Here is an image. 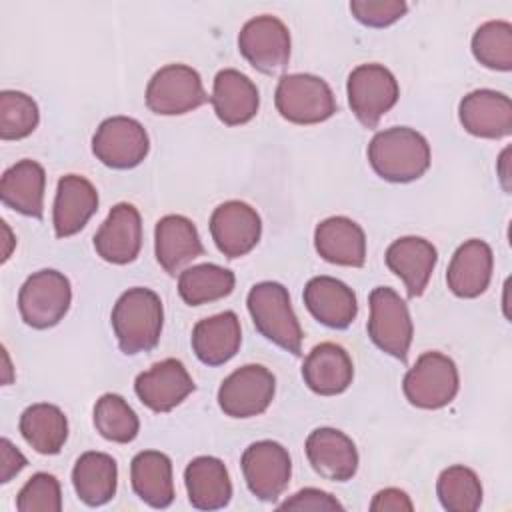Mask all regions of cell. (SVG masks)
Segmentation results:
<instances>
[{
  "instance_id": "277c9868",
  "label": "cell",
  "mask_w": 512,
  "mask_h": 512,
  "mask_svg": "<svg viewBox=\"0 0 512 512\" xmlns=\"http://www.w3.org/2000/svg\"><path fill=\"white\" fill-rule=\"evenodd\" d=\"M274 104L280 116L292 124H318L334 116L336 98L320 76L286 74L278 80Z\"/></svg>"
},
{
  "instance_id": "83f0119b",
  "label": "cell",
  "mask_w": 512,
  "mask_h": 512,
  "mask_svg": "<svg viewBox=\"0 0 512 512\" xmlns=\"http://www.w3.org/2000/svg\"><path fill=\"white\" fill-rule=\"evenodd\" d=\"M188 500L198 510H218L232 498V482L220 458L198 456L184 470Z\"/></svg>"
},
{
  "instance_id": "7c38bea8",
  "label": "cell",
  "mask_w": 512,
  "mask_h": 512,
  "mask_svg": "<svg viewBox=\"0 0 512 512\" xmlns=\"http://www.w3.org/2000/svg\"><path fill=\"white\" fill-rule=\"evenodd\" d=\"M238 50L258 72L276 74L290 60V32L276 16H256L242 26Z\"/></svg>"
},
{
  "instance_id": "484cf974",
  "label": "cell",
  "mask_w": 512,
  "mask_h": 512,
  "mask_svg": "<svg viewBox=\"0 0 512 512\" xmlns=\"http://www.w3.org/2000/svg\"><path fill=\"white\" fill-rule=\"evenodd\" d=\"M316 252L330 264L360 268L366 260V236L360 224L346 216H330L314 230Z\"/></svg>"
},
{
  "instance_id": "603a6c76",
  "label": "cell",
  "mask_w": 512,
  "mask_h": 512,
  "mask_svg": "<svg viewBox=\"0 0 512 512\" xmlns=\"http://www.w3.org/2000/svg\"><path fill=\"white\" fill-rule=\"evenodd\" d=\"M210 102L220 122L226 126H240L256 116L260 94L246 74L234 68H224L214 78Z\"/></svg>"
},
{
  "instance_id": "9c48e42d",
  "label": "cell",
  "mask_w": 512,
  "mask_h": 512,
  "mask_svg": "<svg viewBox=\"0 0 512 512\" xmlns=\"http://www.w3.org/2000/svg\"><path fill=\"white\" fill-rule=\"evenodd\" d=\"M346 92L354 116L366 128H374L400 96L394 74L376 62L356 66L348 76Z\"/></svg>"
},
{
  "instance_id": "f546056e",
  "label": "cell",
  "mask_w": 512,
  "mask_h": 512,
  "mask_svg": "<svg viewBox=\"0 0 512 512\" xmlns=\"http://www.w3.org/2000/svg\"><path fill=\"white\" fill-rule=\"evenodd\" d=\"M130 480L136 496L152 508H168L174 500L172 462L164 452L142 450L132 458Z\"/></svg>"
},
{
  "instance_id": "30bf717a",
  "label": "cell",
  "mask_w": 512,
  "mask_h": 512,
  "mask_svg": "<svg viewBox=\"0 0 512 512\" xmlns=\"http://www.w3.org/2000/svg\"><path fill=\"white\" fill-rule=\"evenodd\" d=\"M276 378L262 364H246L226 376L218 388V406L226 416L252 418L274 400Z\"/></svg>"
},
{
  "instance_id": "7402d4cb",
  "label": "cell",
  "mask_w": 512,
  "mask_h": 512,
  "mask_svg": "<svg viewBox=\"0 0 512 512\" xmlns=\"http://www.w3.org/2000/svg\"><path fill=\"white\" fill-rule=\"evenodd\" d=\"M154 252L158 264L168 274H176L194 258L202 256L204 246L192 220L180 214H168L156 222Z\"/></svg>"
},
{
  "instance_id": "ab89813d",
  "label": "cell",
  "mask_w": 512,
  "mask_h": 512,
  "mask_svg": "<svg viewBox=\"0 0 512 512\" xmlns=\"http://www.w3.org/2000/svg\"><path fill=\"white\" fill-rule=\"evenodd\" d=\"M280 510H314V512H336L344 510V506L328 492L318 488H304L296 492L294 496L286 498L280 506Z\"/></svg>"
},
{
  "instance_id": "8992f818",
  "label": "cell",
  "mask_w": 512,
  "mask_h": 512,
  "mask_svg": "<svg viewBox=\"0 0 512 512\" xmlns=\"http://www.w3.org/2000/svg\"><path fill=\"white\" fill-rule=\"evenodd\" d=\"M72 302L70 280L52 268L38 270L26 278L18 292L22 320L38 330L56 326Z\"/></svg>"
},
{
  "instance_id": "3957f363",
  "label": "cell",
  "mask_w": 512,
  "mask_h": 512,
  "mask_svg": "<svg viewBox=\"0 0 512 512\" xmlns=\"http://www.w3.org/2000/svg\"><path fill=\"white\" fill-rule=\"evenodd\" d=\"M246 306L256 330L264 338L294 356L302 354V326L292 310L290 294L280 282L266 280L254 284L248 292Z\"/></svg>"
},
{
  "instance_id": "4fadbf2b",
  "label": "cell",
  "mask_w": 512,
  "mask_h": 512,
  "mask_svg": "<svg viewBox=\"0 0 512 512\" xmlns=\"http://www.w3.org/2000/svg\"><path fill=\"white\" fill-rule=\"evenodd\" d=\"M248 490L262 502H274L288 486L292 462L288 450L274 440L250 444L240 460Z\"/></svg>"
},
{
  "instance_id": "e575fe53",
  "label": "cell",
  "mask_w": 512,
  "mask_h": 512,
  "mask_svg": "<svg viewBox=\"0 0 512 512\" xmlns=\"http://www.w3.org/2000/svg\"><path fill=\"white\" fill-rule=\"evenodd\" d=\"M94 426L102 438L128 444L138 436L140 420L122 396L108 392L94 406Z\"/></svg>"
},
{
  "instance_id": "7bdbcfd3",
  "label": "cell",
  "mask_w": 512,
  "mask_h": 512,
  "mask_svg": "<svg viewBox=\"0 0 512 512\" xmlns=\"http://www.w3.org/2000/svg\"><path fill=\"white\" fill-rule=\"evenodd\" d=\"M508 156H510V148H504V150H502V154H500V158H498V176H500V182H502V186H504V190H506V192L510 190V184H508V180H510Z\"/></svg>"
},
{
  "instance_id": "52a82bcc",
  "label": "cell",
  "mask_w": 512,
  "mask_h": 512,
  "mask_svg": "<svg viewBox=\"0 0 512 512\" xmlns=\"http://www.w3.org/2000/svg\"><path fill=\"white\" fill-rule=\"evenodd\" d=\"M368 336L386 354L406 360L412 344V318L406 302L388 286H378L370 292Z\"/></svg>"
},
{
  "instance_id": "b9f144b4",
  "label": "cell",
  "mask_w": 512,
  "mask_h": 512,
  "mask_svg": "<svg viewBox=\"0 0 512 512\" xmlns=\"http://www.w3.org/2000/svg\"><path fill=\"white\" fill-rule=\"evenodd\" d=\"M26 456L8 440H0V482H10L22 468H26Z\"/></svg>"
},
{
  "instance_id": "cb8c5ba5",
  "label": "cell",
  "mask_w": 512,
  "mask_h": 512,
  "mask_svg": "<svg viewBox=\"0 0 512 512\" xmlns=\"http://www.w3.org/2000/svg\"><path fill=\"white\" fill-rule=\"evenodd\" d=\"M492 268V248L480 238L466 240L456 248L448 264V288L460 298H476L486 292L492 278Z\"/></svg>"
},
{
  "instance_id": "5bb4252c",
  "label": "cell",
  "mask_w": 512,
  "mask_h": 512,
  "mask_svg": "<svg viewBox=\"0 0 512 512\" xmlns=\"http://www.w3.org/2000/svg\"><path fill=\"white\" fill-rule=\"evenodd\" d=\"M210 234L216 248L226 258H240L258 244L262 220L250 204L228 200L214 208L210 216Z\"/></svg>"
},
{
  "instance_id": "ee69618b",
  "label": "cell",
  "mask_w": 512,
  "mask_h": 512,
  "mask_svg": "<svg viewBox=\"0 0 512 512\" xmlns=\"http://www.w3.org/2000/svg\"><path fill=\"white\" fill-rule=\"evenodd\" d=\"M4 372H6V376H4V384H10V380H12V368H10V360H8V354H6V350H4Z\"/></svg>"
},
{
  "instance_id": "9a60e30c",
  "label": "cell",
  "mask_w": 512,
  "mask_h": 512,
  "mask_svg": "<svg viewBox=\"0 0 512 512\" xmlns=\"http://www.w3.org/2000/svg\"><path fill=\"white\" fill-rule=\"evenodd\" d=\"M196 388L184 364L176 358L156 362L134 380V392L144 406L154 412H170Z\"/></svg>"
},
{
  "instance_id": "f1b7e54d",
  "label": "cell",
  "mask_w": 512,
  "mask_h": 512,
  "mask_svg": "<svg viewBox=\"0 0 512 512\" xmlns=\"http://www.w3.org/2000/svg\"><path fill=\"white\" fill-rule=\"evenodd\" d=\"M44 188H46L44 168L36 160L24 158L4 172L0 182V198L8 208L24 216L42 218Z\"/></svg>"
},
{
  "instance_id": "d4e9b609",
  "label": "cell",
  "mask_w": 512,
  "mask_h": 512,
  "mask_svg": "<svg viewBox=\"0 0 512 512\" xmlns=\"http://www.w3.org/2000/svg\"><path fill=\"white\" fill-rule=\"evenodd\" d=\"M302 378L312 392L320 396H336L352 384L354 366L342 346L322 342L304 358Z\"/></svg>"
},
{
  "instance_id": "ffe728a7",
  "label": "cell",
  "mask_w": 512,
  "mask_h": 512,
  "mask_svg": "<svg viewBox=\"0 0 512 512\" xmlns=\"http://www.w3.org/2000/svg\"><path fill=\"white\" fill-rule=\"evenodd\" d=\"M304 304L308 312L328 328H348L358 314L354 290L338 278L314 276L304 286Z\"/></svg>"
},
{
  "instance_id": "8d00e7d4",
  "label": "cell",
  "mask_w": 512,
  "mask_h": 512,
  "mask_svg": "<svg viewBox=\"0 0 512 512\" xmlns=\"http://www.w3.org/2000/svg\"><path fill=\"white\" fill-rule=\"evenodd\" d=\"M40 122L38 104L24 92H0V138L20 140L30 136Z\"/></svg>"
},
{
  "instance_id": "74e56055",
  "label": "cell",
  "mask_w": 512,
  "mask_h": 512,
  "mask_svg": "<svg viewBox=\"0 0 512 512\" xmlns=\"http://www.w3.org/2000/svg\"><path fill=\"white\" fill-rule=\"evenodd\" d=\"M18 512H60L62 492L56 476L48 472H36L18 492Z\"/></svg>"
},
{
  "instance_id": "44dd1931",
  "label": "cell",
  "mask_w": 512,
  "mask_h": 512,
  "mask_svg": "<svg viewBox=\"0 0 512 512\" xmlns=\"http://www.w3.org/2000/svg\"><path fill=\"white\" fill-rule=\"evenodd\" d=\"M386 266L404 282L408 296H420L434 272L438 252L432 242L420 236H402L386 250Z\"/></svg>"
},
{
  "instance_id": "ac0fdd59",
  "label": "cell",
  "mask_w": 512,
  "mask_h": 512,
  "mask_svg": "<svg viewBox=\"0 0 512 512\" xmlns=\"http://www.w3.org/2000/svg\"><path fill=\"white\" fill-rule=\"evenodd\" d=\"M304 448L314 472L326 480L346 482L358 470V450L354 442L336 428H316L306 438Z\"/></svg>"
},
{
  "instance_id": "d6a6232c",
  "label": "cell",
  "mask_w": 512,
  "mask_h": 512,
  "mask_svg": "<svg viewBox=\"0 0 512 512\" xmlns=\"http://www.w3.org/2000/svg\"><path fill=\"white\" fill-rule=\"evenodd\" d=\"M234 272L218 264H198L180 272L178 292L180 298L190 306L208 304L228 296L234 290Z\"/></svg>"
},
{
  "instance_id": "1f68e13d",
  "label": "cell",
  "mask_w": 512,
  "mask_h": 512,
  "mask_svg": "<svg viewBox=\"0 0 512 512\" xmlns=\"http://www.w3.org/2000/svg\"><path fill=\"white\" fill-rule=\"evenodd\" d=\"M20 434L38 454H58L68 438L66 414L54 404H32L20 416Z\"/></svg>"
},
{
  "instance_id": "6da1fadb",
  "label": "cell",
  "mask_w": 512,
  "mask_h": 512,
  "mask_svg": "<svg viewBox=\"0 0 512 512\" xmlns=\"http://www.w3.org/2000/svg\"><path fill=\"white\" fill-rule=\"evenodd\" d=\"M112 330L124 354L152 350L162 334L164 308L160 296L150 288H128L112 308Z\"/></svg>"
},
{
  "instance_id": "f35d334b",
  "label": "cell",
  "mask_w": 512,
  "mask_h": 512,
  "mask_svg": "<svg viewBox=\"0 0 512 512\" xmlns=\"http://www.w3.org/2000/svg\"><path fill=\"white\" fill-rule=\"evenodd\" d=\"M408 6L402 0H354L350 12L358 22L370 28H384L406 14Z\"/></svg>"
},
{
  "instance_id": "5b68a950",
  "label": "cell",
  "mask_w": 512,
  "mask_h": 512,
  "mask_svg": "<svg viewBox=\"0 0 512 512\" xmlns=\"http://www.w3.org/2000/svg\"><path fill=\"white\" fill-rule=\"evenodd\" d=\"M458 386V368L454 360L442 352H424L402 382L408 402L424 410L448 406L458 394Z\"/></svg>"
},
{
  "instance_id": "e0dca14e",
  "label": "cell",
  "mask_w": 512,
  "mask_h": 512,
  "mask_svg": "<svg viewBox=\"0 0 512 512\" xmlns=\"http://www.w3.org/2000/svg\"><path fill=\"white\" fill-rule=\"evenodd\" d=\"M460 124L478 138L498 140L512 132V102L506 94L480 88L466 94L458 108Z\"/></svg>"
},
{
  "instance_id": "60d3db41",
  "label": "cell",
  "mask_w": 512,
  "mask_h": 512,
  "mask_svg": "<svg viewBox=\"0 0 512 512\" xmlns=\"http://www.w3.org/2000/svg\"><path fill=\"white\" fill-rule=\"evenodd\" d=\"M372 512H412L414 504L410 496L400 488H384L374 494L370 502Z\"/></svg>"
},
{
  "instance_id": "4316f807",
  "label": "cell",
  "mask_w": 512,
  "mask_h": 512,
  "mask_svg": "<svg viewBox=\"0 0 512 512\" xmlns=\"http://www.w3.org/2000/svg\"><path fill=\"white\" fill-rule=\"evenodd\" d=\"M242 344L240 320L232 310L196 322L192 330V350L208 366L226 364Z\"/></svg>"
},
{
  "instance_id": "7a4b0ae2",
  "label": "cell",
  "mask_w": 512,
  "mask_h": 512,
  "mask_svg": "<svg viewBox=\"0 0 512 512\" xmlns=\"http://www.w3.org/2000/svg\"><path fill=\"white\" fill-rule=\"evenodd\" d=\"M368 160L380 178L412 182L428 170L430 146L420 132L408 126H394L374 134L368 144Z\"/></svg>"
},
{
  "instance_id": "2e32d148",
  "label": "cell",
  "mask_w": 512,
  "mask_h": 512,
  "mask_svg": "<svg viewBox=\"0 0 512 512\" xmlns=\"http://www.w3.org/2000/svg\"><path fill=\"white\" fill-rule=\"evenodd\" d=\"M94 248L110 264L134 262L142 248V220L136 206L116 204L94 234Z\"/></svg>"
},
{
  "instance_id": "d6986e66",
  "label": "cell",
  "mask_w": 512,
  "mask_h": 512,
  "mask_svg": "<svg viewBox=\"0 0 512 512\" xmlns=\"http://www.w3.org/2000/svg\"><path fill=\"white\" fill-rule=\"evenodd\" d=\"M98 210V192L90 180L78 174H66L58 180L52 208L54 232L68 238L80 232Z\"/></svg>"
},
{
  "instance_id": "4dcf8cb0",
  "label": "cell",
  "mask_w": 512,
  "mask_h": 512,
  "mask_svg": "<svg viewBox=\"0 0 512 512\" xmlns=\"http://www.w3.org/2000/svg\"><path fill=\"white\" fill-rule=\"evenodd\" d=\"M72 484L78 498L88 506L110 502L118 484L116 460L104 452H84L72 468Z\"/></svg>"
},
{
  "instance_id": "d590c367",
  "label": "cell",
  "mask_w": 512,
  "mask_h": 512,
  "mask_svg": "<svg viewBox=\"0 0 512 512\" xmlns=\"http://www.w3.org/2000/svg\"><path fill=\"white\" fill-rule=\"evenodd\" d=\"M472 54L490 70H512V24L490 20L478 26L472 36Z\"/></svg>"
},
{
  "instance_id": "8fae6325",
  "label": "cell",
  "mask_w": 512,
  "mask_h": 512,
  "mask_svg": "<svg viewBox=\"0 0 512 512\" xmlns=\"http://www.w3.org/2000/svg\"><path fill=\"white\" fill-rule=\"evenodd\" d=\"M148 150L150 140L144 126L128 116L106 118L92 136V152L108 168H134L148 156Z\"/></svg>"
},
{
  "instance_id": "ba28073f",
  "label": "cell",
  "mask_w": 512,
  "mask_h": 512,
  "mask_svg": "<svg viewBox=\"0 0 512 512\" xmlns=\"http://www.w3.org/2000/svg\"><path fill=\"white\" fill-rule=\"evenodd\" d=\"M208 100L200 74L186 64H168L146 86V106L160 116H180Z\"/></svg>"
},
{
  "instance_id": "836d02e7",
  "label": "cell",
  "mask_w": 512,
  "mask_h": 512,
  "mask_svg": "<svg viewBox=\"0 0 512 512\" xmlns=\"http://www.w3.org/2000/svg\"><path fill=\"white\" fill-rule=\"evenodd\" d=\"M436 494L448 512H474L482 504V484L474 470L456 464L440 472Z\"/></svg>"
}]
</instances>
